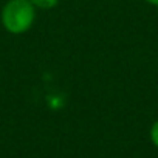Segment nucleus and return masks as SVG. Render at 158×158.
Wrapping results in <instances>:
<instances>
[{"instance_id": "f257e3e1", "label": "nucleus", "mask_w": 158, "mask_h": 158, "mask_svg": "<svg viewBox=\"0 0 158 158\" xmlns=\"http://www.w3.org/2000/svg\"><path fill=\"white\" fill-rule=\"evenodd\" d=\"M36 13L37 10L30 0H8L0 11V22L6 33L20 36L33 28Z\"/></svg>"}, {"instance_id": "f03ea898", "label": "nucleus", "mask_w": 158, "mask_h": 158, "mask_svg": "<svg viewBox=\"0 0 158 158\" xmlns=\"http://www.w3.org/2000/svg\"><path fill=\"white\" fill-rule=\"evenodd\" d=\"M30 2L34 5L36 10H42V11H50L54 10L60 0H30Z\"/></svg>"}, {"instance_id": "7ed1b4c3", "label": "nucleus", "mask_w": 158, "mask_h": 158, "mask_svg": "<svg viewBox=\"0 0 158 158\" xmlns=\"http://www.w3.org/2000/svg\"><path fill=\"white\" fill-rule=\"evenodd\" d=\"M149 136H150V143L158 149V119H156V121H153V124L150 126Z\"/></svg>"}, {"instance_id": "20e7f679", "label": "nucleus", "mask_w": 158, "mask_h": 158, "mask_svg": "<svg viewBox=\"0 0 158 158\" xmlns=\"http://www.w3.org/2000/svg\"><path fill=\"white\" fill-rule=\"evenodd\" d=\"M144 2L152 5V6H155V8H158V0H144Z\"/></svg>"}]
</instances>
